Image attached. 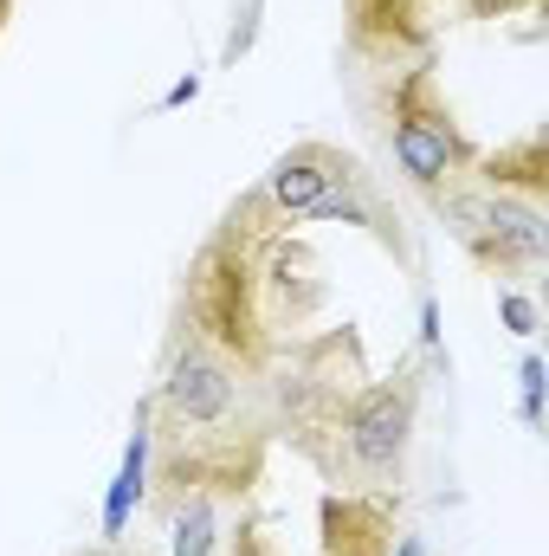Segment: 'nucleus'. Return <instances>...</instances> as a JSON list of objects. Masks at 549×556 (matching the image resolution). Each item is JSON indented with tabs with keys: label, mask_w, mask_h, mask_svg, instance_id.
Segmentation results:
<instances>
[{
	"label": "nucleus",
	"mask_w": 549,
	"mask_h": 556,
	"mask_svg": "<svg viewBox=\"0 0 549 556\" xmlns=\"http://www.w3.org/2000/svg\"><path fill=\"white\" fill-rule=\"evenodd\" d=\"M259 7H266V0H240V7H233V26H227V39H220V65H240V59L253 52V39H259Z\"/></svg>",
	"instance_id": "obj_13"
},
{
	"label": "nucleus",
	"mask_w": 549,
	"mask_h": 556,
	"mask_svg": "<svg viewBox=\"0 0 549 556\" xmlns=\"http://www.w3.org/2000/svg\"><path fill=\"white\" fill-rule=\"evenodd\" d=\"M472 181H485V188H505V194L549 201V137H544V130H524L518 142L478 149V162H472Z\"/></svg>",
	"instance_id": "obj_9"
},
{
	"label": "nucleus",
	"mask_w": 549,
	"mask_h": 556,
	"mask_svg": "<svg viewBox=\"0 0 549 556\" xmlns=\"http://www.w3.org/2000/svg\"><path fill=\"white\" fill-rule=\"evenodd\" d=\"M362 168H369V162H362L356 149H343V142L297 137L284 155H272V168L253 181V194L266 201V214H272L278 227H317L323 207H330Z\"/></svg>",
	"instance_id": "obj_6"
},
{
	"label": "nucleus",
	"mask_w": 549,
	"mask_h": 556,
	"mask_svg": "<svg viewBox=\"0 0 549 556\" xmlns=\"http://www.w3.org/2000/svg\"><path fill=\"white\" fill-rule=\"evenodd\" d=\"M214 556H284V544H278L272 518L253 511V498H246V505L227 511V531H220V551Z\"/></svg>",
	"instance_id": "obj_12"
},
{
	"label": "nucleus",
	"mask_w": 549,
	"mask_h": 556,
	"mask_svg": "<svg viewBox=\"0 0 549 556\" xmlns=\"http://www.w3.org/2000/svg\"><path fill=\"white\" fill-rule=\"evenodd\" d=\"M7 20H13V0H0V33H7Z\"/></svg>",
	"instance_id": "obj_20"
},
{
	"label": "nucleus",
	"mask_w": 549,
	"mask_h": 556,
	"mask_svg": "<svg viewBox=\"0 0 549 556\" xmlns=\"http://www.w3.org/2000/svg\"><path fill=\"white\" fill-rule=\"evenodd\" d=\"M201 98V72H188V78H175L168 91H162V111H181V104H194Z\"/></svg>",
	"instance_id": "obj_17"
},
{
	"label": "nucleus",
	"mask_w": 549,
	"mask_h": 556,
	"mask_svg": "<svg viewBox=\"0 0 549 556\" xmlns=\"http://www.w3.org/2000/svg\"><path fill=\"white\" fill-rule=\"evenodd\" d=\"M272 446L278 440L266 382L253 369L227 363L207 337L168 324L162 376L149 389V492H142V511L162 518L188 492L246 505L266 485Z\"/></svg>",
	"instance_id": "obj_3"
},
{
	"label": "nucleus",
	"mask_w": 549,
	"mask_h": 556,
	"mask_svg": "<svg viewBox=\"0 0 549 556\" xmlns=\"http://www.w3.org/2000/svg\"><path fill=\"white\" fill-rule=\"evenodd\" d=\"M343 52L375 78L439 52V0H343Z\"/></svg>",
	"instance_id": "obj_7"
},
{
	"label": "nucleus",
	"mask_w": 549,
	"mask_h": 556,
	"mask_svg": "<svg viewBox=\"0 0 549 556\" xmlns=\"http://www.w3.org/2000/svg\"><path fill=\"white\" fill-rule=\"evenodd\" d=\"M549 0H459L465 20H518V13H544Z\"/></svg>",
	"instance_id": "obj_16"
},
{
	"label": "nucleus",
	"mask_w": 549,
	"mask_h": 556,
	"mask_svg": "<svg viewBox=\"0 0 549 556\" xmlns=\"http://www.w3.org/2000/svg\"><path fill=\"white\" fill-rule=\"evenodd\" d=\"M426 214L452 233V247L491 285H524V278H537L549 266V201L465 181L446 201H433Z\"/></svg>",
	"instance_id": "obj_5"
},
{
	"label": "nucleus",
	"mask_w": 549,
	"mask_h": 556,
	"mask_svg": "<svg viewBox=\"0 0 549 556\" xmlns=\"http://www.w3.org/2000/svg\"><path fill=\"white\" fill-rule=\"evenodd\" d=\"M323 311H330L323 253L297 227H278L253 188H240L188 253L168 324L207 337L227 363L266 376L297 337L317 330Z\"/></svg>",
	"instance_id": "obj_2"
},
{
	"label": "nucleus",
	"mask_w": 549,
	"mask_h": 556,
	"mask_svg": "<svg viewBox=\"0 0 549 556\" xmlns=\"http://www.w3.org/2000/svg\"><path fill=\"white\" fill-rule=\"evenodd\" d=\"M518 382H524V427H544V356H537V350L524 356Z\"/></svg>",
	"instance_id": "obj_15"
},
{
	"label": "nucleus",
	"mask_w": 549,
	"mask_h": 556,
	"mask_svg": "<svg viewBox=\"0 0 549 556\" xmlns=\"http://www.w3.org/2000/svg\"><path fill=\"white\" fill-rule=\"evenodd\" d=\"M227 498H207V492H188L175 498L155 525L168 531V556H214L220 551V531H227Z\"/></svg>",
	"instance_id": "obj_10"
},
{
	"label": "nucleus",
	"mask_w": 549,
	"mask_h": 556,
	"mask_svg": "<svg viewBox=\"0 0 549 556\" xmlns=\"http://www.w3.org/2000/svg\"><path fill=\"white\" fill-rule=\"evenodd\" d=\"M72 556H130V551H117V544H91V551H72Z\"/></svg>",
	"instance_id": "obj_19"
},
{
	"label": "nucleus",
	"mask_w": 549,
	"mask_h": 556,
	"mask_svg": "<svg viewBox=\"0 0 549 556\" xmlns=\"http://www.w3.org/2000/svg\"><path fill=\"white\" fill-rule=\"evenodd\" d=\"M375 124H382V137H388V155H395L401 181H408L426 207L472 181L478 142H472V130L459 124V111H452V98H446L439 52H420L408 65L382 72Z\"/></svg>",
	"instance_id": "obj_4"
},
{
	"label": "nucleus",
	"mask_w": 549,
	"mask_h": 556,
	"mask_svg": "<svg viewBox=\"0 0 549 556\" xmlns=\"http://www.w3.org/2000/svg\"><path fill=\"white\" fill-rule=\"evenodd\" d=\"M388 556H426V538H420V531H408V525H401V538H395V551Z\"/></svg>",
	"instance_id": "obj_18"
},
{
	"label": "nucleus",
	"mask_w": 549,
	"mask_h": 556,
	"mask_svg": "<svg viewBox=\"0 0 549 556\" xmlns=\"http://www.w3.org/2000/svg\"><path fill=\"white\" fill-rule=\"evenodd\" d=\"M149 492V395L137 402V420H130V446H124V466L111 479V498H104V538H124L130 511Z\"/></svg>",
	"instance_id": "obj_11"
},
{
	"label": "nucleus",
	"mask_w": 549,
	"mask_h": 556,
	"mask_svg": "<svg viewBox=\"0 0 549 556\" xmlns=\"http://www.w3.org/2000/svg\"><path fill=\"white\" fill-rule=\"evenodd\" d=\"M259 382L272 408V440L291 446L330 492H408V459L433 382V363L420 350L375 376L362 330L336 324L297 337Z\"/></svg>",
	"instance_id": "obj_1"
},
{
	"label": "nucleus",
	"mask_w": 549,
	"mask_h": 556,
	"mask_svg": "<svg viewBox=\"0 0 549 556\" xmlns=\"http://www.w3.org/2000/svg\"><path fill=\"white\" fill-rule=\"evenodd\" d=\"M498 311H505L511 337H537V330H544V311H537V298H531V291H518V285H498Z\"/></svg>",
	"instance_id": "obj_14"
},
{
	"label": "nucleus",
	"mask_w": 549,
	"mask_h": 556,
	"mask_svg": "<svg viewBox=\"0 0 549 556\" xmlns=\"http://www.w3.org/2000/svg\"><path fill=\"white\" fill-rule=\"evenodd\" d=\"M408 492H323L317 498V556H388L401 538Z\"/></svg>",
	"instance_id": "obj_8"
}]
</instances>
